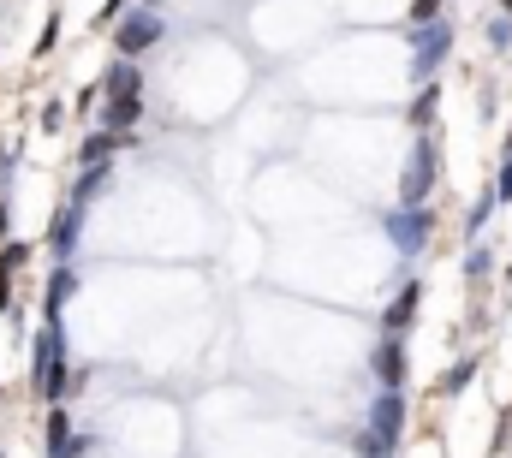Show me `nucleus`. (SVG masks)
Instances as JSON below:
<instances>
[{"mask_svg":"<svg viewBox=\"0 0 512 458\" xmlns=\"http://www.w3.org/2000/svg\"><path fill=\"white\" fill-rule=\"evenodd\" d=\"M465 280H471V286H489V280H495V250H489V244H471V250H465Z\"/></svg>","mask_w":512,"mask_h":458,"instance_id":"14","label":"nucleus"},{"mask_svg":"<svg viewBox=\"0 0 512 458\" xmlns=\"http://www.w3.org/2000/svg\"><path fill=\"white\" fill-rule=\"evenodd\" d=\"M495 209H501V203H495V191H489V197H477V203H471V215H465V232H471V238H483V227H489V215H495Z\"/></svg>","mask_w":512,"mask_h":458,"instance_id":"18","label":"nucleus"},{"mask_svg":"<svg viewBox=\"0 0 512 458\" xmlns=\"http://www.w3.org/2000/svg\"><path fill=\"white\" fill-rule=\"evenodd\" d=\"M501 155H512V125H507V137H501Z\"/></svg>","mask_w":512,"mask_h":458,"instance_id":"26","label":"nucleus"},{"mask_svg":"<svg viewBox=\"0 0 512 458\" xmlns=\"http://www.w3.org/2000/svg\"><path fill=\"white\" fill-rule=\"evenodd\" d=\"M54 42H60V12H48V24L36 30V48H30V54H36V60H48V54H54Z\"/></svg>","mask_w":512,"mask_h":458,"instance_id":"20","label":"nucleus"},{"mask_svg":"<svg viewBox=\"0 0 512 458\" xmlns=\"http://www.w3.org/2000/svg\"><path fill=\"white\" fill-rule=\"evenodd\" d=\"M501 12H507V18H512V0H501Z\"/></svg>","mask_w":512,"mask_h":458,"instance_id":"27","label":"nucleus"},{"mask_svg":"<svg viewBox=\"0 0 512 458\" xmlns=\"http://www.w3.org/2000/svg\"><path fill=\"white\" fill-rule=\"evenodd\" d=\"M126 6H131V0H102V12H96V30H108V24H114Z\"/></svg>","mask_w":512,"mask_h":458,"instance_id":"24","label":"nucleus"},{"mask_svg":"<svg viewBox=\"0 0 512 458\" xmlns=\"http://www.w3.org/2000/svg\"><path fill=\"white\" fill-rule=\"evenodd\" d=\"M0 405H6V393H0Z\"/></svg>","mask_w":512,"mask_h":458,"instance_id":"30","label":"nucleus"},{"mask_svg":"<svg viewBox=\"0 0 512 458\" xmlns=\"http://www.w3.org/2000/svg\"><path fill=\"white\" fill-rule=\"evenodd\" d=\"M370 369L382 387H405V340L399 334H382V345L370 351Z\"/></svg>","mask_w":512,"mask_h":458,"instance_id":"7","label":"nucleus"},{"mask_svg":"<svg viewBox=\"0 0 512 458\" xmlns=\"http://www.w3.org/2000/svg\"><path fill=\"white\" fill-rule=\"evenodd\" d=\"M370 429L399 447V435H405V393H399V387H382V393L370 399Z\"/></svg>","mask_w":512,"mask_h":458,"instance_id":"5","label":"nucleus"},{"mask_svg":"<svg viewBox=\"0 0 512 458\" xmlns=\"http://www.w3.org/2000/svg\"><path fill=\"white\" fill-rule=\"evenodd\" d=\"M477 369H483V357H477V351H471V357H453V363L441 369V381H435V393H441V399H459V393H465V387L477 381Z\"/></svg>","mask_w":512,"mask_h":458,"instance_id":"11","label":"nucleus"},{"mask_svg":"<svg viewBox=\"0 0 512 458\" xmlns=\"http://www.w3.org/2000/svg\"><path fill=\"white\" fill-rule=\"evenodd\" d=\"M66 447H72V417H66L60 405H54V411H48V453L66 458Z\"/></svg>","mask_w":512,"mask_h":458,"instance_id":"15","label":"nucleus"},{"mask_svg":"<svg viewBox=\"0 0 512 458\" xmlns=\"http://www.w3.org/2000/svg\"><path fill=\"white\" fill-rule=\"evenodd\" d=\"M352 453L358 458H393L399 447H393L387 435H376V429H358V435H352Z\"/></svg>","mask_w":512,"mask_h":458,"instance_id":"16","label":"nucleus"},{"mask_svg":"<svg viewBox=\"0 0 512 458\" xmlns=\"http://www.w3.org/2000/svg\"><path fill=\"white\" fill-rule=\"evenodd\" d=\"M435 185H441V143H435V131H417L411 161H405V173H399V203H405V209H423V203L435 197Z\"/></svg>","mask_w":512,"mask_h":458,"instance_id":"2","label":"nucleus"},{"mask_svg":"<svg viewBox=\"0 0 512 458\" xmlns=\"http://www.w3.org/2000/svg\"><path fill=\"white\" fill-rule=\"evenodd\" d=\"M435 119H441V78H423V90L405 108V125L411 131H435Z\"/></svg>","mask_w":512,"mask_h":458,"instance_id":"10","label":"nucleus"},{"mask_svg":"<svg viewBox=\"0 0 512 458\" xmlns=\"http://www.w3.org/2000/svg\"><path fill=\"white\" fill-rule=\"evenodd\" d=\"M66 125V102H42V131H60Z\"/></svg>","mask_w":512,"mask_h":458,"instance_id":"22","label":"nucleus"},{"mask_svg":"<svg viewBox=\"0 0 512 458\" xmlns=\"http://www.w3.org/2000/svg\"><path fill=\"white\" fill-rule=\"evenodd\" d=\"M143 6H167V0H143Z\"/></svg>","mask_w":512,"mask_h":458,"instance_id":"28","label":"nucleus"},{"mask_svg":"<svg viewBox=\"0 0 512 458\" xmlns=\"http://www.w3.org/2000/svg\"><path fill=\"white\" fill-rule=\"evenodd\" d=\"M96 119H102L108 131H137V119H143V90H131V96H102Z\"/></svg>","mask_w":512,"mask_h":458,"instance_id":"8","label":"nucleus"},{"mask_svg":"<svg viewBox=\"0 0 512 458\" xmlns=\"http://www.w3.org/2000/svg\"><path fill=\"white\" fill-rule=\"evenodd\" d=\"M435 18H447V0H405V24L417 30V24H435Z\"/></svg>","mask_w":512,"mask_h":458,"instance_id":"17","label":"nucleus"},{"mask_svg":"<svg viewBox=\"0 0 512 458\" xmlns=\"http://www.w3.org/2000/svg\"><path fill=\"white\" fill-rule=\"evenodd\" d=\"M483 36H489V48H495V54H507V48H512V18H507V12H495Z\"/></svg>","mask_w":512,"mask_h":458,"instance_id":"19","label":"nucleus"},{"mask_svg":"<svg viewBox=\"0 0 512 458\" xmlns=\"http://www.w3.org/2000/svg\"><path fill=\"white\" fill-rule=\"evenodd\" d=\"M382 232L393 238V250L399 256H423L429 250V238H435V215H429V203L423 209H393V215H382Z\"/></svg>","mask_w":512,"mask_h":458,"instance_id":"4","label":"nucleus"},{"mask_svg":"<svg viewBox=\"0 0 512 458\" xmlns=\"http://www.w3.org/2000/svg\"><path fill=\"white\" fill-rule=\"evenodd\" d=\"M495 203H512V155H501V173H495Z\"/></svg>","mask_w":512,"mask_h":458,"instance_id":"21","label":"nucleus"},{"mask_svg":"<svg viewBox=\"0 0 512 458\" xmlns=\"http://www.w3.org/2000/svg\"><path fill=\"white\" fill-rule=\"evenodd\" d=\"M6 232H12V203L0 197V238H6Z\"/></svg>","mask_w":512,"mask_h":458,"instance_id":"25","label":"nucleus"},{"mask_svg":"<svg viewBox=\"0 0 512 458\" xmlns=\"http://www.w3.org/2000/svg\"><path fill=\"white\" fill-rule=\"evenodd\" d=\"M453 42H459V30H453V18H435V24H417L411 30V78L423 84V78H435L441 66H447V54H453Z\"/></svg>","mask_w":512,"mask_h":458,"instance_id":"3","label":"nucleus"},{"mask_svg":"<svg viewBox=\"0 0 512 458\" xmlns=\"http://www.w3.org/2000/svg\"><path fill=\"white\" fill-rule=\"evenodd\" d=\"M507 280H512V256H507Z\"/></svg>","mask_w":512,"mask_h":458,"instance_id":"29","label":"nucleus"},{"mask_svg":"<svg viewBox=\"0 0 512 458\" xmlns=\"http://www.w3.org/2000/svg\"><path fill=\"white\" fill-rule=\"evenodd\" d=\"M12 173H18V149H0V197H6V185H12Z\"/></svg>","mask_w":512,"mask_h":458,"instance_id":"23","label":"nucleus"},{"mask_svg":"<svg viewBox=\"0 0 512 458\" xmlns=\"http://www.w3.org/2000/svg\"><path fill=\"white\" fill-rule=\"evenodd\" d=\"M131 90H143V66L137 60H114L102 72V96H131Z\"/></svg>","mask_w":512,"mask_h":458,"instance_id":"13","label":"nucleus"},{"mask_svg":"<svg viewBox=\"0 0 512 458\" xmlns=\"http://www.w3.org/2000/svg\"><path fill=\"white\" fill-rule=\"evenodd\" d=\"M72 292H78V274H72V268H66V262H60V268H54V274H48V292H42V316H60V310H66V298H72Z\"/></svg>","mask_w":512,"mask_h":458,"instance_id":"12","label":"nucleus"},{"mask_svg":"<svg viewBox=\"0 0 512 458\" xmlns=\"http://www.w3.org/2000/svg\"><path fill=\"white\" fill-rule=\"evenodd\" d=\"M78 221H84V203H72V197H66V209H60V215H54V227H48V250H54L60 262L78 250Z\"/></svg>","mask_w":512,"mask_h":458,"instance_id":"9","label":"nucleus"},{"mask_svg":"<svg viewBox=\"0 0 512 458\" xmlns=\"http://www.w3.org/2000/svg\"><path fill=\"white\" fill-rule=\"evenodd\" d=\"M417 310H423V286H417V280H405V286L393 292V304L382 310V334H405V328L417 322Z\"/></svg>","mask_w":512,"mask_h":458,"instance_id":"6","label":"nucleus"},{"mask_svg":"<svg viewBox=\"0 0 512 458\" xmlns=\"http://www.w3.org/2000/svg\"><path fill=\"white\" fill-rule=\"evenodd\" d=\"M108 36H114V54L120 60H143L149 48H161V36H167V18H161V6H126L114 24H108Z\"/></svg>","mask_w":512,"mask_h":458,"instance_id":"1","label":"nucleus"}]
</instances>
